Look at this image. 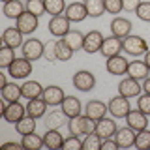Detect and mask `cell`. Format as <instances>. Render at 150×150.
Here are the masks:
<instances>
[{
    "instance_id": "obj_1",
    "label": "cell",
    "mask_w": 150,
    "mask_h": 150,
    "mask_svg": "<svg viewBox=\"0 0 150 150\" xmlns=\"http://www.w3.org/2000/svg\"><path fill=\"white\" fill-rule=\"evenodd\" d=\"M122 45H124V51L129 56H141V54H144L148 51L146 40L141 38V36H137V34H135V36L129 34L128 38H124V40H122Z\"/></svg>"
},
{
    "instance_id": "obj_42",
    "label": "cell",
    "mask_w": 150,
    "mask_h": 150,
    "mask_svg": "<svg viewBox=\"0 0 150 150\" xmlns=\"http://www.w3.org/2000/svg\"><path fill=\"white\" fill-rule=\"evenodd\" d=\"M105 11L111 15H116V13L124 11V4H122V0H105Z\"/></svg>"
},
{
    "instance_id": "obj_37",
    "label": "cell",
    "mask_w": 150,
    "mask_h": 150,
    "mask_svg": "<svg viewBox=\"0 0 150 150\" xmlns=\"http://www.w3.org/2000/svg\"><path fill=\"white\" fill-rule=\"evenodd\" d=\"M101 143H103V139L96 133V131L86 133V135H84V139H83V150H100L101 148Z\"/></svg>"
},
{
    "instance_id": "obj_18",
    "label": "cell",
    "mask_w": 150,
    "mask_h": 150,
    "mask_svg": "<svg viewBox=\"0 0 150 150\" xmlns=\"http://www.w3.org/2000/svg\"><path fill=\"white\" fill-rule=\"evenodd\" d=\"M111 34L120 38V40H124V38H128L131 34V21L126 17H116L111 21Z\"/></svg>"
},
{
    "instance_id": "obj_3",
    "label": "cell",
    "mask_w": 150,
    "mask_h": 150,
    "mask_svg": "<svg viewBox=\"0 0 150 150\" xmlns=\"http://www.w3.org/2000/svg\"><path fill=\"white\" fill-rule=\"evenodd\" d=\"M2 116H4L6 122H9V124H17L23 116H26V105H23L21 101H13V103L4 101Z\"/></svg>"
},
{
    "instance_id": "obj_9",
    "label": "cell",
    "mask_w": 150,
    "mask_h": 150,
    "mask_svg": "<svg viewBox=\"0 0 150 150\" xmlns=\"http://www.w3.org/2000/svg\"><path fill=\"white\" fill-rule=\"evenodd\" d=\"M141 92H143V84H139V81L133 79V77L122 79L120 84H118V94L129 98V100H131V98H139Z\"/></svg>"
},
{
    "instance_id": "obj_38",
    "label": "cell",
    "mask_w": 150,
    "mask_h": 150,
    "mask_svg": "<svg viewBox=\"0 0 150 150\" xmlns=\"http://www.w3.org/2000/svg\"><path fill=\"white\" fill-rule=\"evenodd\" d=\"M135 146L139 150H150V131L148 129H141L135 135Z\"/></svg>"
},
{
    "instance_id": "obj_27",
    "label": "cell",
    "mask_w": 150,
    "mask_h": 150,
    "mask_svg": "<svg viewBox=\"0 0 150 150\" xmlns=\"http://www.w3.org/2000/svg\"><path fill=\"white\" fill-rule=\"evenodd\" d=\"M21 90H23V98L25 100H36V98H41L43 86L38 81H25L21 84Z\"/></svg>"
},
{
    "instance_id": "obj_6",
    "label": "cell",
    "mask_w": 150,
    "mask_h": 150,
    "mask_svg": "<svg viewBox=\"0 0 150 150\" xmlns=\"http://www.w3.org/2000/svg\"><path fill=\"white\" fill-rule=\"evenodd\" d=\"M30 73H32V62L25 56L15 58L11 62V66L8 68V75H11L13 79H26Z\"/></svg>"
},
{
    "instance_id": "obj_50",
    "label": "cell",
    "mask_w": 150,
    "mask_h": 150,
    "mask_svg": "<svg viewBox=\"0 0 150 150\" xmlns=\"http://www.w3.org/2000/svg\"><path fill=\"white\" fill-rule=\"evenodd\" d=\"M144 62H146V66H148V69H150V49L144 53Z\"/></svg>"
},
{
    "instance_id": "obj_21",
    "label": "cell",
    "mask_w": 150,
    "mask_h": 150,
    "mask_svg": "<svg viewBox=\"0 0 150 150\" xmlns=\"http://www.w3.org/2000/svg\"><path fill=\"white\" fill-rule=\"evenodd\" d=\"M60 109L66 112V116L68 118H73V116L81 115L83 112V105H81V100L75 96H66L64 101L60 103Z\"/></svg>"
},
{
    "instance_id": "obj_23",
    "label": "cell",
    "mask_w": 150,
    "mask_h": 150,
    "mask_svg": "<svg viewBox=\"0 0 150 150\" xmlns=\"http://www.w3.org/2000/svg\"><path fill=\"white\" fill-rule=\"evenodd\" d=\"M68 116H66V112L60 109V111H51L45 115V126L47 129H60L64 124H68Z\"/></svg>"
},
{
    "instance_id": "obj_14",
    "label": "cell",
    "mask_w": 150,
    "mask_h": 150,
    "mask_svg": "<svg viewBox=\"0 0 150 150\" xmlns=\"http://www.w3.org/2000/svg\"><path fill=\"white\" fill-rule=\"evenodd\" d=\"M109 112V105H105L103 101L100 100H90L86 103V109H84V115L88 116V118H92V120H101L103 116Z\"/></svg>"
},
{
    "instance_id": "obj_30",
    "label": "cell",
    "mask_w": 150,
    "mask_h": 150,
    "mask_svg": "<svg viewBox=\"0 0 150 150\" xmlns=\"http://www.w3.org/2000/svg\"><path fill=\"white\" fill-rule=\"evenodd\" d=\"M23 148L26 150H40L41 146H45L43 143V135H38L36 131L34 133H28V135H23Z\"/></svg>"
},
{
    "instance_id": "obj_26",
    "label": "cell",
    "mask_w": 150,
    "mask_h": 150,
    "mask_svg": "<svg viewBox=\"0 0 150 150\" xmlns=\"http://www.w3.org/2000/svg\"><path fill=\"white\" fill-rule=\"evenodd\" d=\"M25 11H26V6L21 2V0H9V2H6V4H4V8H2L4 15H6L8 19H15V21Z\"/></svg>"
},
{
    "instance_id": "obj_45",
    "label": "cell",
    "mask_w": 150,
    "mask_h": 150,
    "mask_svg": "<svg viewBox=\"0 0 150 150\" xmlns=\"http://www.w3.org/2000/svg\"><path fill=\"white\" fill-rule=\"evenodd\" d=\"M141 2H143V0H122V4H124V11H129V13L137 11V8H139Z\"/></svg>"
},
{
    "instance_id": "obj_17",
    "label": "cell",
    "mask_w": 150,
    "mask_h": 150,
    "mask_svg": "<svg viewBox=\"0 0 150 150\" xmlns=\"http://www.w3.org/2000/svg\"><path fill=\"white\" fill-rule=\"evenodd\" d=\"M148 73H150V69H148V66H146L144 60H129L128 71H126L128 77H133V79H137V81H144V79L148 77Z\"/></svg>"
},
{
    "instance_id": "obj_39",
    "label": "cell",
    "mask_w": 150,
    "mask_h": 150,
    "mask_svg": "<svg viewBox=\"0 0 150 150\" xmlns=\"http://www.w3.org/2000/svg\"><path fill=\"white\" fill-rule=\"evenodd\" d=\"M26 11L40 17L45 13V0H26Z\"/></svg>"
},
{
    "instance_id": "obj_48",
    "label": "cell",
    "mask_w": 150,
    "mask_h": 150,
    "mask_svg": "<svg viewBox=\"0 0 150 150\" xmlns=\"http://www.w3.org/2000/svg\"><path fill=\"white\" fill-rule=\"evenodd\" d=\"M143 90L146 92V94H150V77H146V79L143 81Z\"/></svg>"
},
{
    "instance_id": "obj_29",
    "label": "cell",
    "mask_w": 150,
    "mask_h": 150,
    "mask_svg": "<svg viewBox=\"0 0 150 150\" xmlns=\"http://www.w3.org/2000/svg\"><path fill=\"white\" fill-rule=\"evenodd\" d=\"M23 98V90L21 86L15 83H8L6 86H2V100L8 101V103H13V101H19Z\"/></svg>"
},
{
    "instance_id": "obj_47",
    "label": "cell",
    "mask_w": 150,
    "mask_h": 150,
    "mask_svg": "<svg viewBox=\"0 0 150 150\" xmlns=\"http://www.w3.org/2000/svg\"><path fill=\"white\" fill-rule=\"evenodd\" d=\"M2 148H23V143H13V141H11V143H4L2 144Z\"/></svg>"
},
{
    "instance_id": "obj_5",
    "label": "cell",
    "mask_w": 150,
    "mask_h": 150,
    "mask_svg": "<svg viewBox=\"0 0 150 150\" xmlns=\"http://www.w3.org/2000/svg\"><path fill=\"white\" fill-rule=\"evenodd\" d=\"M73 86L81 92H90L94 86H96V77H94L92 71H86V69H79V71L73 73L71 79Z\"/></svg>"
},
{
    "instance_id": "obj_7",
    "label": "cell",
    "mask_w": 150,
    "mask_h": 150,
    "mask_svg": "<svg viewBox=\"0 0 150 150\" xmlns=\"http://www.w3.org/2000/svg\"><path fill=\"white\" fill-rule=\"evenodd\" d=\"M103 34L100 30H90L84 34V45H83V51L88 54H94V53H100L101 51V45H103Z\"/></svg>"
},
{
    "instance_id": "obj_32",
    "label": "cell",
    "mask_w": 150,
    "mask_h": 150,
    "mask_svg": "<svg viewBox=\"0 0 150 150\" xmlns=\"http://www.w3.org/2000/svg\"><path fill=\"white\" fill-rule=\"evenodd\" d=\"M15 129L19 135H28V133H34L36 131V118H32V116H23L21 120L15 124Z\"/></svg>"
},
{
    "instance_id": "obj_11",
    "label": "cell",
    "mask_w": 150,
    "mask_h": 150,
    "mask_svg": "<svg viewBox=\"0 0 150 150\" xmlns=\"http://www.w3.org/2000/svg\"><path fill=\"white\" fill-rule=\"evenodd\" d=\"M41 98L47 101V105L51 107H56L60 105V103L64 101L66 94H64V88L62 86H56V84H49V86L43 88V94H41Z\"/></svg>"
},
{
    "instance_id": "obj_28",
    "label": "cell",
    "mask_w": 150,
    "mask_h": 150,
    "mask_svg": "<svg viewBox=\"0 0 150 150\" xmlns=\"http://www.w3.org/2000/svg\"><path fill=\"white\" fill-rule=\"evenodd\" d=\"M43 143H45L47 148L58 150V148H62V144H64V135L60 133V129H47L45 135H43Z\"/></svg>"
},
{
    "instance_id": "obj_8",
    "label": "cell",
    "mask_w": 150,
    "mask_h": 150,
    "mask_svg": "<svg viewBox=\"0 0 150 150\" xmlns=\"http://www.w3.org/2000/svg\"><path fill=\"white\" fill-rule=\"evenodd\" d=\"M69 25H71V21L66 15H54V17H51V21H49V32L54 38H64L71 30Z\"/></svg>"
},
{
    "instance_id": "obj_20",
    "label": "cell",
    "mask_w": 150,
    "mask_h": 150,
    "mask_svg": "<svg viewBox=\"0 0 150 150\" xmlns=\"http://www.w3.org/2000/svg\"><path fill=\"white\" fill-rule=\"evenodd\" d=\"M135 135H137V131L131 129L129 126H126V128L116 129L115 139L120 148H129V146H135Z\"/></svg>"
},
{
    "instance_id": "obj_44",
    "label": "cell",
    "mask_w": 150,
    "mask_h": 150,
    "mask_svg": "<svg viewBox=\"0 0 150 150\" xmlns=\"http://www.w3.org/2000/svg\"><path fill=\"white\" fill-rule=\"evenodd\" d=\"M43 56H45V60H49V62H56V41H47Z\"/></svg>"
},
{
    "instance_id": "obj_13",
    "label": "cell",
    "mask_w": 150,
    "mask_h": 150,
    "mask_svg": "<svg viewBox=\"0 0 150 150\" xmlns=\"http://www.w3.org/2000/svg\"><path fill=\"white\" fill-rule=\"evenodd\" d=\"M64 15L68 17L71 23H81V21H84V19L88 17V11H86L84 2H71V4L66 6Z\"/></svg>"
},
{
    "instance_id": "obj_22",
    "label": "cell",
    "mask_w": 150,
    "mask_h": 150,
    "mask_svg": "<svg viewBox=\"0 0 150 150\" xmlns=\"http://www.w3.org/2000/svg\"><path fill=\"white\" fill-rule=\"evenodd\" d=\"M47 101L43 100V98H36V100H28L26 103V115L32 116V118H41V116H45L47 112Z\"/></svg>"
},
{
    "instance_id": "obj_2",
    "label": "cell",
    "mask_w": 150,
    "mask_h": 150,
    "mask_svg": "<svg viewBox=\"0 0 150 150\" xmlns=\"http://www.w3.org/2000/svg\"><path fill=\"white\" fill-rule=\"evenodd\" d=\"M107 105H109V112H111L112 118H126V116H128V112L131 111L129 98L122 96V94L111 98V101L107 103Z\"/></svg>"
},
{
    "instance_id": "obj_16",
    "label": "cell",
    "mask_w": 150,
    "mask_h": 150,
    "mask_svg": "<svg viewBox=\"0 0 150 150\" xmlns=\"http://www.w3.org/2000/svg\"><path fill=\"white\" fill-rule=\"evenodd\" d=\"M148 116L144 115L143 111H139V109H131L128 112V116H126V124L129 126L131 129H135V131H141V129H146V126H148Z\"/></svg>"
},
{
    "instance_id": "obj_24",
    "label": "cell",
    "mask_w": 150,
    "mask_h": 150,
    "mask_svg": "<svg viewBox=\"0 0 150 150\" xmlns=\"http://www.w3.org/2000/svg\"><path fill=\"white\" fill-rule=\"evenodd\" d=\"M116 129H118V128H116V122L111 120V118H107V116H103V118L98 120V124H96V133L100 135L101 139L115 137Z\"/></svg>"
},
{
    "instance_id": "obj_4",
    "label": "cell",
    "mask_w": 150,
    "mask_h": 150,
    "mask_svg": "<svg viewBox=\"0 0 150 150\" xmlns=\"http://www.w3.org/2000/svg\"><path fill=\"white\" fill-rule=\"evenodd\" d=\"M21 51H23V56H25V58H28L30 62H34V60H40L41 56H43L45 43L40 41L38 38H28L25 43H23Z\"/></svg>"
},
{
    "instance_id": "obj_31",
    "label": "cell",
    "mask_w": 150,
    "mask_h": 150,
    "mask_svg": "<svg viewBox=\"0 0 150 150\" xmlns=\"http://www.w3.org/2000/svg\"><path fill=\"white\" fill-rule=\"evenodd\" d=\"M73 53H75V51L66 43L64 38H58V40H56V60H60V62H68V60L73 56Z\"/></svg>"
},
{
    "instance_id": "obj_25",
    "label": "cell",
    "mask_w": 150,
    "mask_h": 150,
    "mask_svg": "<svg viewBox=\"0 0 150 150\" xmlns=\"http://www.w3.org/2000/svg\"><path fill=\"white\" fill-rule=\"evenodd\" d=\"M86 120H88L86 115H77V116H73V118H69L68 120L69 135H77V137L86 135Z\"/></svg>"
},
{
    "instance_id": "obj_41",
    "label": "cell",
    "mask_w": 150,
    "mask_h": 150,
    "mask_svg": "<svg viewBox=\"0 0 150 150\" xmlns=\"http://www.w3.org/2000/svg\"><path fill=\"white\" fill-rule=\"evenodd\" d=\"M135 15H137L141 21L150 23V2H148V0H143V2L139 4V8H137V11H135Z\"/></svg>"
},
{
    "instance_id": "obj_43",
    "label": "cell",
    "mask_w": 150,
    "mask_h": 150,
    "mask_svg": "<svg viewBox=\"0 0 150 150\" xmlns=\"http://www.w3.org/2000/svg\"><path fill=\"white\" fill-rule=\"evenodd\" d=\"M137 109L143 111L146 116H150V94H141V96L137 98Z\"/></svg>"
},
{
    "instance_id": "obj_12",
    "label": "cell",
    "mask_w": 150,
    "mask_h": 150,
    "mask_svg": "<svg viewBox=\"0 0 150 150\" xmlns=\"http://www.w3.org/2000/svg\"><path fill=\"white\" fill-rule=\"evenodd\" d=\"M23 32L19 30L17 26H8L6 30L2 32V43L4 45H9L11 49H17V47H23L25 40H23Z\"/></svg>"
},
{
    "instance_id": "obj_19",
    "label": "cell",
    "mask_w": 150,
    "mask_h": 150,
    "mask_svg": "<svg viewBox=\"0 0 150 150\" xmlns=\"http://www.w3.org/2000/svg\"><path fill=\"white\" fill-rule=\"evenodd\" d=\"M120 51H124V45H122V40L116 36H109L103 40V45H101V51L100 53L109 58V56H115V54H120Z\"/></svg>"
},
{
    "instance_id": "obj_15",
    "label": "cell",
    "mask_w": 150,
    "mask_h": 150,
    "mask_svg": "<svg viewBox=\"0 0 150 150\" xmlns=\"http://www.w3.org/2000/svg\"><path fill=\"white\" fill-rule=\"evenodd\" d=\"M15 26L23 32V34H28V36H30V34H34V32L38 30V17L32 15L30 11H25L15 21Z\"/></svg>"
},
{
    "instance_id": "obj_36",
    "label": "cell",
    "mask_w": 150,
    "mask_h": 150,
    "mask_svg": "<svg viewBox=\"0 0 150 150\" xmlns=\"http://www.w3.org/2000/svg\"><path fill=\"white\" fill-rule=\"evenodd\" d=\"M66 0H45V11L49 15H64L66 11Z\"/></svg>"
},
{
    "instance_id": "obj_46",
    "label": "cell",
    "mask_w": 150,
    "mask_h": 150,
    "mask_svg": "<svg viewBox=\"0 0 150 150\" xmlns=\"http://www.w3.org/2000/svg\"><path fill=\"white\" fill-rule=\"evenodd\" d=\"M101 148H105V150H116V148H120V146H118V143H116L115 137H109V139H103Z\"/></svg>"
},
{
    "instance_id": "obj_10",
    "label": "cell",
    "mask_w": 150,
    "mask_h": 150,
    "mask_svg": "<svg viewBox=\"0 0 150 150\" xmlns=\"http://www.w3.org/2000/svg\"><path fill=\"white\" fill-rule=\"evenodd\" d=\"M128 64H129L128 58H124L122 54H115V56H109V58H107L105 69L111 75H126V71H128Z\"/></svg>"
},
{
    "instance_id": "obj_40",
    "label": "cell",
    "mask_w": 150,
    "mask_h": 150,
    "mask_svg": "<svg viewBox=\"0 0 150 150\" xmlns=\"http://www.w3.org/2000/svg\"><path fill=\"white\" fill-rule=\"evenodd\" d=\"M62 148L64 150H83V141L77 135H69L68 139H64Z\"/></svg>"
},
{
    "instance_id": "obj_33",
    "label": "cell",
    "mask_w": 150,
    "mask_h": 150,
    "mask_svg": "<svg viewBox=\"0 0 150 150\" xmlns=\"http://www.w3.org/2000/svg\"><path fill=\"white\" fill-rule=\"evenodd\" d=\"M64 40L73 51H81L83 45H84V34H81L79 30H69L68 34L64 36Z\"/></svg>"
},
{
    "instance_id": "obj_49",
    "label": "cell",
    "mask_w": 150,
    "mask_h": 150,
    "mask_svg": "<svg viewBox=\"0 0 150 150\" xmlns=\"http://www.w3.org/2000/svg\"><path fill=\"white\" fill-rule=\"evenodd\" d=\"M8 81H6V73H0V86H6Z\"/></svg>"
},
{
    "instance_id": "obj_34",
    "label": "cell",
    "mask_w": 150,
    "mask_h": 150,
    "mask_svg": "<svg viewBox=\"0 0 150 150\" xmlns=\"http://www.w3.org/2000/svg\"><path fill=\"white\" fill-rule=\"evenodd\" d=\"M88 17H101L105 13V0H84Z\"/></svg>"
},
{
    "instance_id": "obj_51",
    "label": "cell",
    "mask_w": 150,
    "mask_h": 150,
    "mask_svg": "<svg viewBox=\"0 0 150 150\" xmlns=\"http://www.w3.org/2000/svg\"><path fill=\"white\" fill-rule=\"evenodd\" d=\"M2 2H4V4H6V2H9V0H2Z\"/></svg>"
},
{
    "instance_id": "obj_35",
    "label": "cell",
    "mask_w": 150,
    "mask_h": 150,
    "mask_svg": "<svg viewBox=\"0 0 150 150\" xmlns=\"http://www.w3.org/2000/svg\"><path fill=\"white\" fill-rule=\"evenodd\" d=\"M13 60H15V49H11L9 45L2 43V47H0V68L8 69Z\"/></svg>"
}]
</instances>
